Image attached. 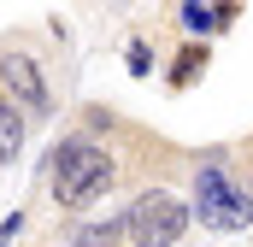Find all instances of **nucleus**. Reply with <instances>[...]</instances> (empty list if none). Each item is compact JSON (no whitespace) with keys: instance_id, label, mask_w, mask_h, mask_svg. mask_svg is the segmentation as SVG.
I'll return each mask as SVG.
<instances>
[{"instance_id":"1","label":"nucleus","mask_w":253,"mask_h":247,"mask_svg":"<svg viewBox=\"0 0 253 247\" xmlns=\"http://www.w3.org/2000/svg\"><path fill=\"white\" fill-rule=\"evenodd\" d=\"M112 177H118V165H112V153H106L88 129H71L59 147H53V159H47L53 206H65V212H83V206H94L100 194H112Z\"/></svg>"},{"instance_id":"2","label":"nucleus","mask_w":253,"mask_h":247,"mask_svg":"<svg viewBox=\"0 0 253 247\" xmlns=\"http://www.w3.org/2000/svg\"><path fill=\"white\" fill-rule=\"evenodd\" d=\"M183 230H189V206L177 194H165V188L135 194L124 212V242H135V247H177Z\"/></svg>"},{"instance_id":"3","label":"nucleus","mask_w":253,"mask_h":247,"mask_svg":"<svg viewBox=\"0 0 253 247\" xmlns=\"http://www.w3.org/2000/svg\"><path fill=\"white\" fill-rule=\"evenodd\" d=\"M206 230H248L253 224V194L224 177V165H200L194 171V212Z\"/></svg>"},{"instance_id":"4","label":"nucleus","mask_w":253,"mask_h":247,"mask_svg":"<svg viewBox=\"0 0 253 247\" xmlns=\"http://www.w3.org/2000/svg\"><path fill=\"white\" fill-rule=\"evenodd\" d=\"M0 94L30 118H53V88H47V71L36 65V53L24 41H6L0 47Z\"/></svg>"},{"instance_id":"5","label":"nucleus","mask_w":253,"mask_h":247,"mask_svg":"<svg viewBox=\"0 0 253 247\" xmlns=\"http://www.w3.org/2000/svg\"><path fill=\"white\" fill-rule=\"evenodd\" d=\"M230 18H236V6H230V0H218V6L189 0V6H183V30H194V36H212V30H224Z\"/></svg>"},{"instance_id":"6","label":"nucleus","mask_w":253,"mask_h":247,"mask_svg":"<svg viewBox=\"0 0 253 247\" xmlns=\"http://www.w3.org/2000/svg\"><path fill=\"white\" fill-rule=\"evenodd\" d=\"M24 129H30V124H24V112L0 94V165H12V159L24 153Z\"/></svg>"},{"instance_id":"7","label":"nucleus","mask_w":253,"mask_h":247,"mask_svg":"<svg viewBox=\"0 0 253 247\" xmlns=\"http://www.w3.org/2000/svg\"><path fill=\"white\" fill-rule=\"evenodd\" d=\"M118 242H124V212L118 218H94V224H83L71 236V247H118Z\"/></svg>"},{"instance_id":"8","label":"nucleus","mask_w":253,"mask_h":247,"mask_svg":"<svg viewBox=\"0 0 253 247\" xmlns=\"http://www.w3.org/2000/svg\"><path fill=\"white\" fill-rule=\"evenodd\" d=\"M194 65H206V47H183V59H177V71H171V82H177V88L194 77Z\"/></svg>"},{"instance_id":"9","label":"nucleus","mask_w":253,"mask_h":247,"mask_svg":"<svg viewBox=\"0 0 253 247\" xmlns=\"http://www.w3.org/2000/svg\"><path fill=\"white\" fill-rule=\"evenodd\" d=\"M153 59H147V41H129V77H147Z\"/></svg>"}]
</instances>
